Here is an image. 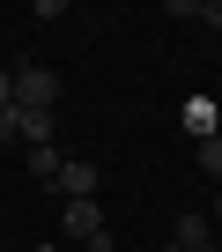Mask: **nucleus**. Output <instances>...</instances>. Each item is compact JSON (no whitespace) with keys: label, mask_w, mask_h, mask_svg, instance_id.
<instances>
[{"label":"nucleus","mask_w":222,"mask_h":252,"mask_svg":"<svg viewBox=\"0 0 222 252\" xmlns=\"http://www.w3.org/2000/svg\"><path fill=\"white\" fill-rule=\"evenodd\" d=\"M59 222H67V237H82L89 252H111V222H104L96 200H59Z\"/></svg>","instance_id":"obj_1"},{"label":"nucleus","mask_w":222,"mask_h":252,"mask_svg":"<svg viewBox=\"0 0 222 252\" xmlns=\"http://www.w3.org/2000/svg\"><path fill=\"white\" fill-rule=\"evenodd\" d=\"M15 104H23V111H52V104H59V74H52V67H23V74H15Z\"/></svg>","instance_id":"obj_2"},{"label":"nucleus","mask_w":222,"mask_h":252,"mask_svg":"<svg viewBox=\"0 0 222 252\" xmlns=\"http://www.w3.org/2000/svg\"><path fill=\"white\" fill-rule=\"evenodd\" d=\"M52 186H59V193H67V200H96V186H104V171H96V163H82V156H74V163H59V178H52Z\"/></svg>","instance_id":"obj_3"},{"label":"nucleus","mask_w":222,"mask_h":252,"mask_svg":"<svg viewBox=\"0 0 222 252\" xmlns=\"http://www.w3.org/2000/svg\"><path fill=\"white\" fill-rule=\"evenodd\" d=\"M170 245H178V252H215V222H207L200 208H185L178 230H170Z\"/></svg>","instance_id":"obj_4"},{"label":"nucleus","mask_w":222,"mask_h":252,"mask_svg":"<svg viewBox=\"0 0 222 252\" xmlns=\"http://www.w3.org/2000/svg\"><path fill=\"white\" fill-rule=\"evenodd\" d=\"M185 134H193V141H215V134H222V111H215L207 96H193V104H185Z\"/></svg>","instance_id":"obj_5"},{"label":"nucleus","mask_w":222,"mask_h":252,"mask_svg":"<svg viewBox=\"0 0 222 252\" xmlns=\"http://www.w3.org/2000/svg\"><path fill=\"white\" fill-rule=\"evenodd\" d=\"M59 163H67V156H59L52 141H45V149H30V178H45V186H52V178H59Z\"/></svg>","instance_id":"obj_6"},{"label":"nucleus","mask_w":222,"mask_h":252,"mask_svg":"<svg viewBox=\"0 0 222 252\" xmlns=\"http://www.w3.org/2000/svg\"><path fill=\"white\" fill-rule=\"evenodd\" d=\"M178 15H193V23H207V30H222V0H200V8H178Z\"/></svg>","instance_id":"obj_7"},{"label":"nucleus","mask_w":222,"mask_h":252,"mask_svg":"<svg viewBox=\"0 0 222 252\" xmlns=\"http://www.w3.org/2000/svg\"><path fill=\"white\" fill-rule=\"evenodd\" d=\"M200 171H207V178H222V134H215V141H200Z\"/></svg>","instance_id":"obj_8"},{"label":"nucleus","mask_w":222,"mask_h":252,"mask_svg":"<svg viewBox=\"0 0 222 252\" xmlns=\"http://www.w3.org/2000/svg\"><path fill=\"white\" fill-rule=\"evenodd\" d=\"M15 104V74H0V111H8Z\"/></svg>","instance_id":"obj_9"},{"label":"nucleus","mask_w":222,"mask_h":252,"mask_svg":"<svg viewBox=\"0 0 222 252\" xmlns=\"http://www.w3.org/2000/svg\"><path fill=\"white\" fill-rule=\"evenodd\" d=\"M37 252H59V245H37Z\"/></svg>","instance_id":"obj_10"},{"label":"nucleus","mask_w":222,"mask_h":252,"mask_svg":"<svg viewBox=\"0 0 222 252\" xmlns=\"http://www.w3.org/2000/svg\"><path fill=\"white\" fill-rule=\"evenodd\" d=\"M215 215H222V193H215Z\"/></svg>","instance_id":"obj_11"},{"label":"nucleus","mask_w":222,"mask_h":252,"mask_svg":"<svg viewBox=\"0 0 222 252\" xmlns=\"http://www.w3.org/2000/svg\"><path fill=\"white\" fill-rule=\"evenodd\" d=\"M163 252H178V245H163Z\"/></svg>","instance_id":"obj_12"},{"label":"nucleus","mask_w":222,"mask_h":252,"mask_svg":"<svg viewBox=\"0 0 222 252\" xmlns=\"http://www.w3.org/2000/svg\"><path fill=\"white\" fill-rule=\"evenodd\" d=\"M215 252H222V237H215Z\"/></svg>","instance_id":"obj_13"}]
</instances>
